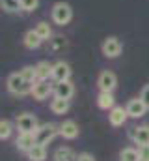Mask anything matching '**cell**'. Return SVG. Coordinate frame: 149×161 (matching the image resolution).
<instances>
[{"label": "cell", "instance_id": "cell-19", "mask_svg": "<svg viewBox=\"0 0 149 161\" xmlns=\"http://www.w3.org/2000/svg\"><path fill=\"white\" fill-rule=\"evenodd\" d=\"M26 154H28V159L30 161H45L47 159V148H45V144H36Z\"/></svg>", "mask_w": 149, "mask_h": 161}, {"label": "cell", "instance_id": "cell-27", "mask_svg": "<svg viewBox=\"0 0 149 161\" xmlns=\"http://www.w3.org/2000/svg\"><path fill=\"white\" fill-rule=\"evenodd\" d=\"M62 47H65V38L56 36V38H52V40H50V49H52V51H60Z\"/></svg>", "mask_w": 149, "mask_h": 161}, {"label": "cell", "instance_id": "cell-25", "mask_svg": "<svg viewBox=\"0 0 149 161\" xmlns=\"http://www.w3.org/2000/svg\"><path fill=\"white\" fill-rule=\"evenodd\" d=\"M11 131H13V127H11V122H8V120H2V122H0V139H2V141L9 139Z\"/></svg>", "mask_w": 149, "mask_h": 161}, {"label": "cell", "instance_id": "cell-14", "mask_svg": "<svg viewBox=\"0 0 149 161\" xmlns=\"http://www.w3.org/2000/svg\"><path fill=\"white\" fill-rule=\"evenodd\" d=\"M60 135L64 139H67V141H73V139L78 137V125L73 120H65L60 125Z\"/></svg>", "mask_w": 149, "mask_h": 161}, {"label": "cell", "instance_id": "cell-15", "mask_svg": "<svg viewBox=\"0 0 149 161\" xmlns=\"http://www.w3.org/2000/svg\"><path fill=\"white\" fill-rule=\"evenodd\" d=\"M52 68H54V64H50V62H47V60H41L36 66L37 79H41V80L52 79Z\"/></svg>", "mask_w": 149, "mask_h": 161}, {"label": "cell", "instance_id": "cell-2", "mask_svg": "<svg viewBox=\"0 0 149 161\" xmlns=\"http://www.w3.org/2000/svg\"><path fill=\"white\" fill-rule=\"evenodd\" d=\"M50 17H52V21H54L58 26H65V25H69L71 19H73V9H71V6H69L67 2H56V4L52 6Z\"/></svg>", "mask_w": 149, "mask_h": 161}, {"label": "cell", "instance_id": "cell-12", "mask_svg": "<svg viewBox=\"0 0 149 161\" xmlns=\"http://www.w3.org/2000/svg\"><path fill=\"white\" fill-rule=\"evenodd\" d=\"M127 118H129V113L123 107H114V109H110V113H108V120H110V124L114 127L123 125L127 122Z\"/></svg>", "mask_w": 149, "mask_h": 161}, {"label": "cell", "instance_id": "cell-23", "mask_svg": "<svg viewBox=\"0 0 149 161\" xmlns=\"http://www.w3.org/2000/svg\"><path fill=\"white\" fill-rule=\"evenodd\" d=\"M119 159L121 161H138L140 159V152L134 150V148H125V150H121Z\"/></svg>", "mask_w": 149, "mask_h": 161}, {"label": "cell", "instance_id": "cell-24", "mask_svg": "<svg viewBox=\"0 0 149 161\" xmlns=\"http://www.w3.org/2000/svg\"><path fill=\"white\" fill-rule=\"evenodd\" d=\"M21 75H23L26 80H32V82H36V80H37L36 66H24V68L21 69Z\"/></svg>", "mask_w": 149, "mask_h": 161}, {"label": "cell", "instance_id": "cell-9", "mask_svg": "<svg viewBox=\"0 0 149 161\" xmlns=\"http://www.w3.org/2000/svg\"><path fill=\"white\" fill-rule=\"evenodd\" d=\"M69 77H71V66L64 60L56 62L52 68V79L56 82H62V80H69Z\"/></svg>", "mask_w": 149, "mask_h": 161}, {"label": "cell", "instance_id": "cell-13", "mask_svg": "<svg viewBox=\"0 0 149 161\" xmlns=\"http://www.w3.org/2000/svg\"><path fill=\"white\" fill-rule=\"evenodd\" d=\"M15 144H17V148H19V150H23V152H28L30 148H34V146L37 144L36 133H21Z\"/></svg>", "mask_w": 149, "mask_h": 161}, {"label": "cell", "instance_id": "cell-26", "mask_svg": "<svg viewBox=\"0 0 149 161\" xmlns=\"http://www.w3.org/2000/svg\"><path fill=\"white\" fill-rule=\"evenodd\" d=\"M21 6H23V11H34L39 6V0H21Z\"/></svg>", "mask_w": 149, "mask_h": 161}, {"label": "cell", "instance_id": "cell-1", "mask_svg": "<svg viewBox=\"0 0 149 161\" xmlns=\"http://www.w3.org/2000/svg\"><path fill=\"white\" fill-rule=\"evenodd\" d=\"M32 88H34V82L32 80H26L21 71L19 73H11L8 77V90L15 96H26V94H32Z\"/></svg>", "mask_w": 149, "mask_h": 161}, {"label": "cell", "instance_id": "cell-5", "mask_svg": "<svg viewBox=\"0 0 149 161\" xmlns=\"http://www.w3.org/2000/svg\"><path fill=\"white\" fill-rule=\"evenodd\" d=\"M101 51H103V54L106 58H117L121 54V51H123V45H121V41L117 40V38L110 36V38H106V40L103 41Z\"/></svg>", "mask_w": 149, "mask_h": 161}, {"label": "cell", "instance_id": "cell-17", "mask_svg": "<svg viewBox=\"0 0 149 161\" xmlns=\"http://www.w3.org/2000/svg\"><path fill=\"white\" fill-rule=\"evenodd\" d=\"M50 111L54 114H64L69 111V99H64V97H54L50 101Z\"/></svg>", "mask_w": 149, "mask_h": 161}, {"label": "cell", "instance_id": "cell-30", "mask_svg": "<svg viewBox=\"0 0 149 161\" xmlns=\"http://www.w3.org/2000/svg\"><path fill=\"white\" fill-rule=\"evenodd\" d=\"M76 161H95V159H93L91 154H86V152H84V154H80V156L76 158Z\"/></svg>", "mask_w": 149, "mask_h": 161}, {"label": "cell", "instance_id": "cell-7", "mask_svg": "<svg viewBox=\"0 0 149 161\" xmlns=\"http://www.w3.org/2000/svg\"><path fill=\"white\" fill-rule=\"evenodd\" d=\"M97 84H99L101 92H114V88L117 86V77L112 71H101V75L97 79Z\"/></svg>", "mask_w": 149, "mask_h": 161}, {"label": "cell", "instance_id": "cell-8", "mask_svg": "<svg viewBox=\"0 0 149 161\" xmlns=\"http://www.w3.org/2000/svg\"><path fill=\"white\" fill-rule=\"evenodd\" d=\"M125 109H127V113H129L131 118H142L146 114V111H147V105L142 101V97H134V99H131L127 103Z\"/></svg>", "mask_w": 149, "mask_h": 161}, {"label": "cell", "instance_id": "cell-20", "mask_svg": "<svg viewBox=\"0 0 149 161\" xmlns=\"http://www.w3.org/2000/svg\"><path fill=\"white\" fill-rule=\"evenodd\" d=\"M74 159H76V156H74V152L71 148L62 146L54 152V161H74Z\"/></svg>", "mask_w": 149, "mask_h": 161}, {"label": "cell", "instance_id": "cell-3", "mask_svg": "<svg viewBox=\"0 0 149 161\" xmlns=\"http://www.w3.org/2000/svg\"><path fill=\"white\" fill-rule=\"evenodd\" d=\"M17 129L21 131V133H36L37 129H39V124H37V118L34 114H30V113H23V114H19L17 116Z\"/></svg>", "mask_w": 149, "mask_h": 161}, {"label": "cell", "instance_id": "cell-21", "mask_svg": "<svg viewBox=\"0 0 149 161\" xmlns=\"http://www.w3.org/2000/svg\"><path fill=\"white\" fill-rule=\"evenodd\" d=\"M0 6L6 13H17V11H23V6L19 0H0Z\"/></svg>", "mask_w": 149, "mask_h": 161}, {"label": "cell", "instance_id": "cell-16", "mask_svg": "<svg viewBox=\"0 0 149 161\" xmlns=\"http://www.w3.org/2000/svg\"><path fill=\"white\" fill-rule=\"evenodd\" d=\"M23 43H24V47H26V49H32V51H34V49H37V47L43 43V40H41V36L37 34L36 28H34V30H28V32L24 34Z\"/></svg>", "mask_w": 149, "mask_h": 161}, {"label": "cell", "instance_id": "cell-18", "mask_svg": "<svg viewBox=\"0 0 149 161\" xmlns=\"http://www.w3.org/2000/svg\"><path fill=\"white\" fill-rule=\"evenodd\" d=\"M114 103H116V99H114L112 92H101V94L97 96V105H99V109H105V111L114 109Z\"/></svg>", "mask_w": 149, "mask_h": 161}, {"label": "cell", "instance_id": "cell-11", "mask_svg": "<svg viewBox=\"0 0 149 161\" xmlns=\"http://www.w3.org/2000/svg\"><path fill=\"white\" fill-rule=\"evenodd\" d=\"M131 139L138 146H147L149 144V125H140L131 129Z\"/></svg>", "mask_w": 149, "mask_h": 161}, {"label": "cell", "instance_id": "cell-28", "mask_svg": "<svg viewBox=\"0 0 149 161\" xmlns=\"http://www.w3.org/2000/svg\"><path fill=\"white\" fill-rule=\"evenodd\" d=\"M140 97H142V101L147 105V109H149V84H146V86L142 88V92H140Z\"/></svg>", "mask_w": 149, "mask_h": 161}, {"label": "cell", "instance_id": "cell-32", "mask_svg": "<svg viewBox=\"0 0 149 161\" xmlns=\"http://www.w3.org/2000/svg\"><path fill=\"white\" fill-rule=\"evenodd\" d=\"M19 2H21V0H19Z\"/></svg>", "mask_w": 149, "mask_h": 161}, {"label": "cell", "instance_id": "cell-10", "mask_svg": "<svg viewBox=\"0 0 149 161\" xmlns=\"http://www.w3.org/2000/svg\"><path fill=\"white\" fill-rule=\"evenodd\" d=\"M54 97H64V99H71L74 94V86L71 80H62V82H56L54 84V90H52Z\"/></svg>", "mask_w": 149, "mask_h": 161}, {"label": "cell", "instance_id": "cell-22", "mask_svg": "<svg viewBox=\"0 0 149 161\" xmlns=\"http://www.w3.org/2000/svg\"><path fill=\"white\" fill-rule=\"evenodd\" d=\"M36 32L41 36V40L49 41L50 38H52V28H50V25L49 23H45V21H41V23H37L36 25Z\"/></svg>", "mask_w": 149, "mask_h": 161}, {"label": "cell", "instance_id": "cell-29", "mask_svg": "<svg viewBox=\"0 0 149 161\" xmlns=\"http://www.w3.org/2000/svg\"><path fill=\"white\" fill-rule=\"evenodd\" d=\"M138 152H140V158H142V159H147L149 161V144H147V146H140V148H138Z\"/></svg>", "mask_w": 149, "mask_h": 161}, {"label": "cell", "instance_id": "cell-31", "mask_svg": "<svg viewBox=\"0 0 149 161\" xmlns=\"http://www.w3.org/2000/svg\"><path fill=\"white\" fill-rule=\"evenodd\" d=\"M138 161H147V159H142V158H140V159H138Z\"/></svg>", "mask_w": 149, "mask_h": 161}, {"label": "cell", "instance_id": "cell-4", "mask_svg": "<svg viewBox=\"0 0 149 161\" xmlns=\"http://www.w3.org/2000/svg\"><path fill=\"white\" fill-rule=\"evenodd\" d=\"M60 133V127L56 124H45V125H39V129L36 131V139L37 144H49L56 135Z\"/></svg>", "mask_w": 149, "mask_h": 161}, {"label": "cell", "instance_id": "cell-6", "mask_svg": "<svg viewBox=\"0 0 149 161\" xmlns=\"http://www.w3.org/2000/svg\"><path fill=\"white\" fill-rule=\"evenodd\" d=\"M52 90H54V86L49 80L37 79L34 82V88H32V96H34V99H37V101H43V99H47L52 94Z\"/></svg>", "mask_w": 149, "mask_h": 161}]
</instances>
